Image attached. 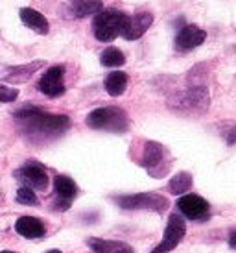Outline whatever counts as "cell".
<instances>
[{"mask_svg": "<svg viewBox=\"0 0 236 253\" xmlns=\"http://www.w3.org/2000/svg\"><path fill=\"white\" fill-rule=\"evenodd\" d=\"M15 119L21 120L24 133L32 137H57L70 127L67 115H50L39 107L28 106L15 113Z\"/></svg>", "mask_w": 236, "mask_h": 253, "instance_id": "1", "label": "cell"}, {"mask_svg": "<svg viewBox=\"0 0 236 253\" xmlns=\"http://www.w3.org/2000/svg\"><path fill=\"white\" fill-rule=\"evenodd\" d=\"M210 106L207 87H188L185 91L174 92L168 98V107L183 115H201Z\"/></svg>", "mask_w": 236, "mask_h": 253, "instance_id": "2", "label": "cell"}, {"mask_svg": "<svg viewBox=\"0 0 236 253\" xmlns=\"http://www.w3.org/2000/svg\"><path fill=\"white\" fill-rule=\"evenodd\" d=\"M127 21H129V15H125L124 11H118L115 7L102 9L100 13L94 15V21H92L94 37L102 42L115 41L118 36L124 34Z\"/></svg>", "mask_w": 236, "mask_h": 253, "instance_id": "3", "label": "cell"}, {"mask_svg": "<svg viewBox=\"0 0 236 253\" xmlns=\"http://www.w3.org/2000/svg\"><path fill=\"white\" fill-rule=\"evenodd\" d=\"M85 122L92 129H104V131H113V133H124L129 127L127 113L117 106L98 107L87 115Z\"/></svg>", "mask_w": 236, "mask_h": 253, "instance_id": "4", "label": "cell"}, {"mask_svg": "<svg viewBox=\"0 0 236 253\" xmlns=\"http://www.w3.org/2000/svg\"><path fill=\"white\" fill-rule=\"evenodd\" d=\"M172 154L166 146H162L160 142L146 141L144 150H142V159L140 165L148 170V174L152 177H164L172 169Z\"/></svg>", "mask_w": 236, "mask_h": 253, "instance_id": "5", "label": "cell"}, {"mask_svg": "<svg viewBox=\"0 0 236 253\" xmlns=\"http://www.w3.org/2000/svg\"><path fill=\"white\" fill-rule=\"evenodd\" d=\"M117 204L125 211H137V209H148V211L164 212L168 209V198L155 194V192H140V194H129V196L117 198Z\"/></svg>", "mask_w": 236, "mask_h": 253, "instance_id": "6", "label": "cell"}, {"mask_svg": "<svg viewBox=\"0 0 236 253\" xmlns=\"http://www.w3.org/2000/svg\"><path fill=\"white\" fill-rule=\"evenodd\" d=\"M185 233H187V224H185L183 216L177 214V212L170 214L164 237H162L159 246L153 248L152 253H170L172 250H175V248L179 246V242L183 240Z\"/></svg>", "mask_w": 236, "mask_h": 253, "instance_id": "7", "label": "cell"}, {"mask_svg": "<svg viewBox=\"0 0 236 253\" xmlns=\"http://www.w3.org/2000/svg\"><path fill=\"white\" fill-rule=\"evenodd\" d=\"M177 209L183 216H187L188 220H196V222H205L210 216V205L205 198L199 194H183L177 200Z\"/></svg>", "mask_w": 236, "mask_h": 253, "instance_id": "8", "label": "cell"}, {"mask_svg": "<svg viewBox=\"0 0 236 253\" xmlns=\"http://www.w3.org/2000/svg\"><path fill=\"white\" fill-rule=\"evenodd\" d=\"M15 177L21 179L24 187L28 189H37V190H46L48 187V172L42 167L41 163H26L24 167H21L19 170H15Z\"/></svg>", "mask_w": 236, "mask_h": 253, "instance_id": "9", "label": "cell"}, {"mask_svg": "<svg viewBox=\"0 0 236 253\" xmlns=\"http://www.w3.org/2000/svg\"><path fill=\"white\" fill-rule=\"evenodd\" d=\"M39 91L48 98H57L65 92V67L56 65L50 67L39 80Z\"/></svg>", "mask_w": 236, "mask_h": 253, "instance_id": "10", "label": "cell"}, {"mask_svg": "<svg viewBox=\"0 0 236 253\" xmlns=\"http://www.w3.org/2000/svg\"><path fill=\"white\" fill-rule=\"evenodd\" d=\"M207 39V32L196 24H187L177 32L175 36V50L179 52H188L194 50L197 46H201Z\"/></svg>", "mask_w": 236, "mask_h": 253, "instance_id": "11", "label": "cell"}, {"mask_svg": "<svg viewBox=\"0 0 236 253\" xmlns=\"http://www.w3.org/2000/svg\"><path fill=\"white\" fill-rule=\"evenodd\" d=\"M102 9H104L102 0H69L63 6V13L70 19H85L89 15L100 13Z\"/></svg>", "mask_w": 236, "mask_h": 253, "instance_id": "12", "label": "cell"}, {"mask_svg": "<svg viewBox=\"0 0 236 253\" xmlns=\"http://www.w3.org/2000/svg\"><path fill=\"white\" fill-rule=\"evenodd\" d=\"M54 189L57 194V204L56 207L59 211H67L72 204V200L78 194V187L74 179H70L69 176H56L54 177Z\"/></svg>", "mask_w": 236, "mask_h": 253, "instance_id": "13", "label": "cell"}, {"mask_svg": "<svg viewBox=\"0 0 236 253\" xmlns=\"http://www.w3.org/2000/svg\"><path fill=\"white\" fill-rule=\"evenodd\" d=\"M152 24H153V15L150 11H140V13L129 17L122 37H124L125 41H137V39H140V37L146 34L148 28Z\"/></svg>", "mask_w": 236, "mask_h": 253, "instance_id": "14", "label": "cell"}, {"mask_svg": "<svg viewBox=\"0 0 236 253\" xmlns=\"http://www.w3.org/2000/svg\"><path fill=\"white\" fill-rule=\"evenodd\" d=\"M15 231L24 239H41L44 237V224L35 216H21L15 224Z\"/></svg>", "mask_w": 236, "mask_h": 253, "instance_id": "15", "label": "cell"}, {"mask_svg": "<svg viewBox=\"0 0 236 253\" xmlns=\"http://www.w3.org/2000/svg\"><path fill=\"white\" fill-rule=\"evenodd\" d=\"M87 246L94 253H135V250L122 240H105L92 237L87 240Z\"/></svg>", "mask_w": 236, "mask_h": 253, "instance_id": "16", "label": "cell"}, {"mask_svg": "<svg viewBox=\"0 0 236 253\" xmlns=\"http://www.w3.org/2000/svg\"><path fill=\"white\" fill-rule=\"evenodd\" d=\"M21 21L24 26H28L30 30H34L41 36H46L48 34V21L42 13H39L37 9H32V7H22L21 9Z\"/></svg>", "mask_w": 236, "mask_h": 253, "instance_id": "17", "label": "cell"}, {"mask_svg": "<svg viewBox=\"0 0 236 253\" xmlns=\"http://www.w3.org/2000/svg\"><path fill=\"white\" fill-rule=\"evenodd\" d=\"M42 65H44V61H32V63H28V65L11 67L9 72H7L6 80L9 82V84H22V82H28L30 78L34 76Z\"/></svg>", "mask_w": 236, "mask_h": 253, "instance_id": "18", "label": "cell"}, {"mask_svg": "<svg viewBox=\"0 0 236 253\" xmlns=\"http://www.w3.org/2000/svg\"><path fill=\"white\" fill-rule=\"evenodd\" d=\"M127 82H129V78H127L125 72L115 71L105 78V91L109 92L111 96H120L127 89Z\"/></svg>", "mask_w": 236, "mask_h": 253, "instance_id": "19", "label": "cell"}, {"mask_svg": "<svg viewBox=\"0 0 236 253\" xmlns=\"http://www.w3.org/2000/svg\"><path fill=\"white\" fill-rule=\"evenodd\" d=\"M192 183H194V177L192 174H188V172H179V174H175L170 183H168V190L175 194V196H183V194H187L190 187H192Z\"/></svg>", "mask_w": 236, "mask_h": 253, "instance_id": "20", "label": "cell"}, {"mask_svg": "<svg viewBox=\"0 0 236 253\" xmlns=\"http://www.w3.org/2000/svg\"><path fill=\"white\" fill-rule=\"evenodd\" d=\"M100 63L104 65V67H111V69L113 67H122V65H125V56L122 54V50L109 46V48H105L102 52Z\"/></svg>", "mask_w": 236, "mask_h": 253, "instance_id": "21", "label": "cell"}, {"mask_svg": "<svg viewBox=\"0 0 236 253\" xmlns=\"http://www.w3.org/2000/svg\"><path fill=\"white\" fill-rule=\"evenodd\" d=\"M220 133L223 135V139H225V142H227L229 146L236 144V122L235 120L223 122L222 126H220Z\"/></svg>", "mask_w": 236, "mask_h": 253, "instance_id": "22", "label": "cell"}, {"mask_svg": "<svg viewBox=\"0 0 236 253\" xmlns=\"http://www.w3.org/2000/svg\"><path fill=\"white\" fill-rule=\"evenodd\" d=\"M17 202L22 205H37L39 204V200L35 196V192L28 187H21V189L17 190Z\"/></svg>", "mask_w": 236, "mask_h": 253, "instance_id": "23", "label": "cell"}, {"mask_svg": "<svg viewBox=\"0 0 236 253\" xmlns=\"http://www.w3.org/2000/svg\"><path fill=\"white\" fill-rule=\"evenodd\" d=\"M17 98H19V91L17 89L0 84V102H15Z\"/></svg>", "mask_w": 236, "mask_h": 253, "instance_id": "24", "label": "cell"}, {"mask_svg": "<svg viewBox=\"0 0 236 253\" xmlns=\"http://www.w3.org/2000/svg\"><path fill=\"white\" fill-rule=\"evenodd\" d=\"M229 246L236 248V229L235 231H231V235H229Z\"/></svg>", "mask_w": 236, "mask_h": 253, "instance_id": "25", "label": "cell"}, {"mask_svg": "<svg viewBox=\"0 0 236 253\" xmlns=\"http://www.w3.org/2000/svg\"><path fill=\"white\" fill-rule=\"evenodd\" d=\"M46 253H61L59 250H50V252H46Z\"/></svg>", "mask_w": 236, "mask_h": 253, "instance_id": "26", "label": "cell"}, {"mask_svg": "<svg viewBox=\"0 0 236 253\" xmlns=\"http://www.w3.org/2000/svg\"><path fill=\"white\" fill-rule=\"evenodd\" d=\"M2 253H13V252H2Z\"/></svg>", "mask_w": 236, "mask_h": 253, "instance_id": "27", "label": "cell"}]
</instances>
